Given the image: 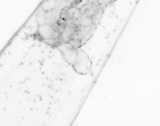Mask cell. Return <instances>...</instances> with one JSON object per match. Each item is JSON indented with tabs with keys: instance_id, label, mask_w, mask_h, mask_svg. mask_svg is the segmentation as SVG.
<instances>
[{
	"instance_id": "cell-3",
	"label": "cell",
	"mask_w": 160,
	"mask_h": 126,
	"mask_svg": "<svg viewBox=\"0 0 160 126\" xmlns=\"http://www.w3.org/2000/svg\"><path fill=\"white\" fill-rule=\"evenodd\" d=\"M57 5V0H45L42 4V10L47 12H52L56 9Z\"/></svg>"
},
{
	"instance_id": "cell-2",
	"label": "cell",
	"mask_w": 160,
	"mask_h": 126,
	"mask_svg": "<svg viewBox=\"0 0 160 126\" xmlns=\"http://www.w3.org/2000/svg\"><path fill=\"white\" fill-rule=\"evenodd\" d=\"M58 48L61 52L64 60L72 67L76 59L78 49L72 48L66 44H61Z\"/></svg>"
},
{
	"instance_id": "cell-5",
	"label": "cell",
	"mask_w": 160,
	"mask_h": 126,
	"mask_svg": "<svg viewBox=\"0 0 160 126\" xmlns=\"http://www.w3.org/2000/svg\"><path fill=\"white\" fill-rule=\"evenodd\" d=\"M92 20L89 17L81 18L78 21V25L82 27H88L91 26Z\"/></svg>"
},
{
	"instance_id": "cell-4",
	"label": "cell",
	"mask_w": 160,
	"mask_h": 126,
	"mask_svg": "<svg viewBox=\"0 0 160 126\" xmlns=\"http://www.w3.org/2000/svg\"><path fill=\"white\" fill-rule=\"evenodd\" d=\"M36 20L38 26L48 24L47 12H44L42 10L40 11L37 14Z\"/></svg>"
},
{
	"instance_id": "cell-1",
	"label": "cell",
	"mask_w": 160,
	"mask_h": 126,
	"mask_svg": "<svg viewBox=\"0 0 160 126\" xmlns=\"http://www.w3.org/2000/svg\"><path fill=\"white\" fill-rule=\"evenodd\" d=\"M92 65L91 60L87 53L78 49L76 59L72 66L75 71L80 75H87L91 70Z\"/></svg>"
}]
</instances>
